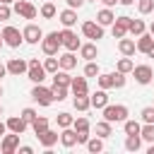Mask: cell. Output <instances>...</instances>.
<instances>
[{"label":"cell","instance_id":"6da1fadb","mask_svg":"<svg viewBox=\"0 0 154 154\" xmlns=\"http://www.w3.org/2000/svg\"><path fill=\"white\" fill-rule=\"evenodd\" d=\"M101 111H103V118L108 123H125L128 120V106H123V103H116V106L106 103Z\"/></svg>","mask_w":154,"mask_h":154},{"label":"cell","instance_id":"7a4b0ae2","mask_svg":"<svg viewBox=\"0 0 154 154\" xmlns=\"http://www.w3.org/2000/svg\"><path fill=\"white\" fill-rule=\"evenodd\" d=\"M63 46V38H60V31H51V34H43V41H41V51L46 55H58Z\"/></svg>","mask_w":154,"mask_h":154},{"label":"cell","instance_id":"3957f363","mask_svg":"<svg viewBox=\"0 0 154 154\" xmlns=\"http://www.w3.org/2000/svg\"><path fill=\"white\" fill-rule=\"evenodd\" d=\"M46 67H43V63H38V58H31L29 60V70H26V77L34 82V84H41L43 79H46Z\"/></svg>","mask_w":154,"mask_h":154},{"label":"cell","instance_id":"277c9868","mask_svg":"<svg viewBox=\"0 0 154 154\" xmlns=\"http://www.w3.org/2000/svg\"><path fill=\"white\" fill-rule=\"evenodd\" d=\"M31 99L38 103V106H51L55 99H53V89H48V87H43V84H36L34 89H31Z\"/></svg>","mask_w":154,"mask_h":154},{"label":"cell","instance_id":"5b68a950","mask_svg":"<svg viewBox=\"0 0 154 154\" xmlns=\"http://www.w3.org/2000/svg\"><path fill=\"white\" fill-rule=\"evenodd\" d=\"M2 38H5V46H10V48H19L22 46V41H24V34L17 29V26H5L2 29Z\"/></svg>","mask_w":154,"mask_h":154},{"label":"cell","instance_id":"8992f818","mask_svg":"<svg viewBox=\"0 0 154 154\" xmlns=\"http://www.w3.org/2000/svg\"><path fill=\"white\" fill-rule=\"evenodd\" d=\"M14 12L22 17V19H36L38 10L29 2V0H14Z\"/></svg>","mask_w":154,"mask_h":154},{"label":"cell","instance_id":"52a82bcc","mask_svg":"<svg viewBox=\"0 0 154 154\" xmlns=\"http://www.w3.org/2000/svg\"><path fill=\"white\" fill-rule=\"evenodd\" d=\"M130 22H132V17H128V14H120V17H116V22H113V38H123V36H128V31H130Z\"/></svg>","mask_w":154,"mask_h":154},{"label":"cell","instance_id":"ba28073f","mask_svg":"<svg viewBox=\"0 0 154 154\" xmlns=\"http://www.w3.org/2000/svg\"><path fill=\"white\" fill-rule=\"evenodd\" d=\"M82 34H84L87 38H91V41H99V38H103V26H101L99 22L87 19V22H82Z\"/></svg>","mask_w":154,"mask_h":154},{"label":"cell","instance_id":"9c48e42d","mask_svg":"<svg viewBox=\"0 0 154 154\" xmlns=\"http://www.w3.org/2000/svg\"><path fill=\"white\" fill-rule=\"evenodd\" d=\"M60 38H63V48H67V51H79V46H82V41L77 38V34L70 29V26H65L63 31H60Z\"/></svg>","mask_w":154,"mask_h":154},{"label":"cell","instance_id":"30bf717a","mask_svg":"<svg viewBox=\"0 0 154 154\" xmlns=\"http://www.w3.org/2000/svg\"><path fill=\"white\" fill-rule=\"evenodd\" d=\"M132 75H135V82L137 84H149L152 77H154V70L149 65H135L132 67Z\"/></svg>","mask_w":154,"mask_h":154},{"label":"cell","instance_id":"8fae6325","mask_svg":"<svg viewBox=\"0 0 154 154\" xmlns=\"http://www.w3.org/2000/svg\"><path fill=\"white\" fill-rule=\"evenodd\" d=\"M19 147V135L12 132V135H2V142H0V152L2 154H14Z\"/></svg>","mask_w":154,"mask_h":154},{"label":"cell","instance_id":"7c38bea8","mask_svg":"<svg viewBox=\"0 0 154 154\" xmlns=\"http://www.w3.org/2000/svg\"><path fill=\"white\" fill-rule=\"evenodd\" d=\"M22 34H24V41H26V43H41V41H43V31H41L36 24H26V26L22 29Z\"/></svg>","mask_w":154,"mask_h":154},{"label":"cell","instance_id":"4fadbf2b","mask_svg":"<svg viewBox=\"0 0 154 154\" xmlns=\"http://www.w3.org/2000/svg\"><path fill=\"white\" fill-rule=\"evenodd\" d=\"M26 70H29V60H22V58H12V60H7V75L19 77V75H24Z\"/></svg>","mask_w":154,"mask_h":154},{"label":"cell","instance_id":"5bb4252c","mask_svg":"<svg viewBox=\"0 0 154 154\" xmlns=\"http://www.w3.org/2000/svg\"><path fill=\"white\" fill-rule=\"evenodd\" d=\"M60 144L67 147V149L77 144V130H75L72 125H70V128H63V132H60Z\"/></svg>","mask_w":154,"mask_h":154},{"label":"cell","instance_id":"9a60e30c","mask_svg":"<svg viewBox=\"0 0 154 154\" xmlns=\"http://www.w3.org/2000/svg\"><path fill=\"white\" fill-rule=\"evenodd\" d=\"M26 120L22 118V116H12V118H7V130L10 132H17V135H22L24 130H26Z\"/></svg>","mask_w":154,"mask_h":154},{"label":"cell","instance_id":"2e32d148","mask_svg":"<svg viewBox=\"0 0 154 154\" xmlns=\"http://www.w3.org/2000/svg\"><path fill=\"white\" fill-rule=\"evenodd\" d=\"M79 55H82L84 60H96V58H99L96 41H91V43H82V46H79Z\"/></svg>","mask_w":154,"mask_h":154},{"label":"cell","instance_id":"e0dca14e","mask_svg":"<svg viewBox=\"0 0 154 154\" xmlns=\"http://www.w3.org/2000/svg\"><path fill=\"white\" fill-rule=\"evenodd\" d=\"M70 91H72V96H77V94H89V84H87V77H72Z\"/></svg>","mask_w":154,"mask_h":154},{"label":"cell","instance_id":"ac0fdd59","mask_svg":"<svg viewBox=\"0 0 154 154\" xmlns=\"http://www.w3.org/2000/svg\"><path fill=\"white\" fill-rule=\"evenodd\" d=\"M36 137H38V142H41V144H43L46 149H51V147H53V144H55V142L60 140V135H58L55 130H51V128H48L46 132H41V135H36Z\"/></svg>","mask_w":154,"mask_h":154},{"label":"cell","instance_id":"d6986e66","mask_svg":"<svg viewBox=\"0 0 154 154\" xmlns=\"http://www.w3.org/2000/svg\"><path fill=\"white\" fill-rule=\"evenodd\" d=\"M58 17H60V24H63V26H70V29H72V26L77 24V10H72V7L63 10Z\"/></svg>","mask_w":154,"mask_h":154},{"label":"cell","instance_id":"ffe728a7","mask_svg":"<svg viewBox=\"0 0 154 154\" xmlns=\"http://www.w3.org/2000/svg\"><path fill=\"white\" fill-rule=\"evenodd\" d=\"M96 22H99L101 26H113L116 14L111 12V7H103V10H99V12H96Z\"/></svg>","mask_w":154,"mask_h":154},{"label":"cell","instance_id":"44dd1931","mask_svg":"<svg viewBox=\"0 0 154 154\" xmlns=\"http://www.w3.org/2000/svg\"><path fill=\"white\" fill-rule=\"evenodd\" d=\"M118 51L123 53V55H135V51H137V41H132V38H118Z\"/></svg>","mask_w":154,"mask_h":154},{"label":"cell","instance_id":"7402d4cb","mask_svg":"<svg viewBox=\"0 0 154 154\" xmlns=\"http://www.w3.org/2000/svg\"><path fill=\"white\" fill-rule=\"evenodd\" d=\"M58 58H60V70H75L77 67V55L72 51H67V53H63Z\"/></svg>","mask_w":154,"mask_h":154},{"label":"cell","instance_id":"603a6c76","mask_svg":"<svg viewBox=\"0 0 154 154\" xmlns=\"http://www.w3.org/2000/svg\"><path fill=\"white\" fill-rule=\"evenodd\" d=\"M89 99H91V108H103V106L108 103V94H106V89H101V87H99V91H94Z\"/></svg>","mask_w":154,"mask_h":154},{"label":"cell","instance_id":"cb8c5ba5","mask_svg":"<svg viewBox=\"0 0 154 154\" xmlns=\"http://www.w3.org/2000/svg\"><path fill=\"white\" fill-rule=\"evenodd\" d=\"M152 46H154V36H152V34H147V31H144V34H140V36H137V51H140V53H144V55H147V51H149Z\"/></svg>","mask_w":154,"mask_h":154},{"label":"cell","instance_id":"d4e9b609","mask_svg":"<svg viewBox=\"0 0 154 154\" xmlns=\"http://www.w3.org/2000/svg\"><path fill=\"white\" fill-rule=\"evenodd\" d=\"M72 106L77 111H89L91 108V99L87 94H77V96H72Z\"/></svg>","mask_w":154,"mask_h":154},{"label":"cell","instance_id":"484cf974","mask_svg":"<svg viewBox=\"0 0 154 154\" xmlns=\"http://www.w3.org/2000/svg\"><path fill=\"white\" fill-rule=\"evenodd\" d=\"M53 84H63V87H70V84H72L70 70H58V72H53Z\"/></svg>","mask_w":154,"mask_h":154},{"label":"cell","instance_id":"4316f807","mask_svg":"<svg viewBox=\"0 0 154 154\" xmlns=\"http://www.w3.org/2000/svg\"><path fill=\"white\" fill-rule=\"evenodd\" d=\"M111 125H113V123H108V120L103 118V120H99V123H96V128H94V130H96V135H99V137H103V140H106V137H111V135H113V128H111Z\"/></svg>","mask_w":154,"mask_h":154},{"label":"cell","instance_id":"83f0119b","mask_svg":"<svg viewBox=\"0 0 154 154\" xmlns=\"http://www.w3.org/2000/svg\"><path fill=\"white\" fill-rule=\"evenodd\" d=\"M38 12H41V17H43V19H53V17L58 14V10H55L53 0H46V2L41 5V10H38Z\"/></svg>","mask_w":154,"mask_h":154},{"label":"cell","instance_id":"f1b7e54d","mask_svg":"<svg viewBox=\"0 0 154 154\" xmlns=\"http://www.w3.org/2000/svg\"><path fill=\"white\" fill-rule=\"evenodd\" d=\"M96 82H99V87L101 89H113V72H99V77H96Z\"/></svg>","mask_w":154,"mask_h":154},{"label":"cell","instance_id":"f546056e","mask_svg":"<svg viewBox=\"0 0 154 154\" xmlns=\"http://www.w3.org/2000/svg\"><path fill=\"white\" fill-rule=\"evenodd\" d=\"M43 67H46V72H48V75L58 72V70H60V58H55V55H48V58L43 60Z\"/></svg>","mask_w":154,"mask_h":154},{"label":"cell","instance_id":"4dcf8cb0","mask_svg":"<svg viewBox=\"0 0 154 154\" xmlns=\"http://www.w3.org/2000/svg\"><path fill=\"white\" fill-rule=\"evenodd\" d=\"M132 67H135V63L130 60V55H123V58L118 60V65H116V70H118V72H123V75L132 72Z\"/></svg>","mask_w":154,"mask_h":154},{"label":"cell","instance_id":"1f68e13d","mask_svg":"<svg viewBox=\"0 0 154 154\" xmlns=\"http://www.w3.org/2000/svg\"><path fill=\"white\" fill-rule=\"evenodd\" d=\"M140 147H142V137L140 135H128L125 137V149L128 152H137Z\"/></svg>","mask_w":154,"mask_h":154},{"label":"cell","instance_id":"d6a6232c","mask_svg":"<svg viewBox=\"0 0 154 154\" xmlns=\"http://www.w3.org/2000/svg\"><path fill=\"white\" fill-rule=\"evenodd\" d=\"M87 149L91 152V154H99V152H103V137H89V142H87Z\"/></svg>","mask_w":154,"mask_h":154},{"label":"cell","instance_id":"836d02e7","mask_svg":"<svg viewBox=\"0 0 154 154\" xmlns=\"http://www.w3.org/2000/svg\"><path fill=\"white\" fill-rule=\"evenodd\" d=\"M31 130H34L36 135L46 132V130H48V118H41V116H36V118H34V123H31Z\"/></svg>","mask_w":154,"mask_h":154},{"label":"cell","instance_id":"e575fe53","mask_svg":"<svg viewBox=\"0 0 154 154\" xmlns=\"http://www.w3.org/2000/svg\"><path fill=\"white\" fill-rule=\"evenodd\" d=\"M140 137L144 140V142H154V123H144L142 125V130H140Z\"/></svg>","mask_w":154,"mask_h":154},{"label":"cell","instance_id":"d590c367","mask_svg":"<svg viewBox=\"0 0 154 154\" xmlns=\"http://www.w3.org/2000/svg\"><path fill=\"white\" fill-rule=\"evenodd\" d=\"M144 31H147V24H144L142 19H132V22H130V31H128V34L140 36V34H144Z\"/></svg>","mask_w":154,"mask_h":154},{"label":"cell","instance_id":"8d00e7d4","mask_svg":"<svg viewBox=\"0 0 154 154\" xmlns=\"http://www.w3.org/2000/svg\"><path fill=\"white\" fill-rule=\"evenodd\" d=\"M55 123H58V128L63 130V128H70V125L75 123V118H72L70 113H65V111H63V113H58V116H55Z\"/></svg>","mask_w":154,"mask_h":154},{"label":"cell","instance_id":"74e56055","mask_svg":"<svg viewBox=\"0 0 154 154\" xmlns=\"http://www.w3.org/2000/svg\"><path fill=\"white\" fill-rule=\"evenodd\" d=\"M99 72H101L99 63H94V60H87V65H84V77H99Z\"/></svg>","mask_w":154,"mask_h":154},{"label":"cell","instance_id":"f35d334b","mask_svg":"<svg viewBox=\"0 0 154 154\" xmlns=\"http://www.w3.org/2000/svg\"><path fill=\"white\" fill-rule=\"evenodd\" d=\"M51 89H53V99H55V101H65V99H67V89H70V87H63V84H53Z\"/></svg>","mask_w":154,"mask_h":154},{"label":"cell","instance_id":"ab89813d","mask_svg":"<svg viewBox=\"0 0 154 154\" xmlns=\"http://www.w3.org/2000/svg\"><path fill=\"white\" fill-rule=\"evenodd\" d=\"M123 130H125V135H140L142 125H140L137 120H125V123H123Z\"/></svg>","mask_w":154,"mask_h":154},{"label":"cell","instance_id":"60d3db41","mask_svg":"<svg viewBox=\"0 0 154 154\" xmlns=\"http://www.w3.org/2000/svg\"><path fill=\"white\" fill-rule=\"evenodd\" d=\"M72 128H75L77 132H89V128H91V125H89V120H87L84 116H79V118H75Z\"/></svg>","mask_w":154,"mask_h":154},{"label":"cell","instance_id":"b9f144b4","mask_svg":"<svg viewBox=\"0 0 154 154\" xmlns=\"http://www.w3.org/2000/svg\"><path fill=\"white\" fill-rule=\"evenodd\" d=\"M137 10H140V14L154 12V0H137Z\"/></svg>","mask_w":154,"mask_h":154},{"label":"cell","instance_id":"7bdbcfd3","mask_svg":"<svg viewBox=\"0 0 154 154\" xmlns=\"http://www.w3.org/2000/svg\"><path fill=\"white\" fill-rule=\"evenodd\" d=\"M140 116H142V120H144V123H154V106H144Z\"/></svg>","mask_w":154,"mask_h":154},{"label":"cell","instance_id":"ee69618b","mask_svg":"<svg viewBox=\"0 0 154 154\" xmlns=\"http://www.w3.org/2000/svg\"><path fill=\"white\" fill-rule=\"evenodd\" d=\"M113 87L116 89H123L125 87V75L123 72H113Z\"/></svg>","mask_w":154,"mask_h":154},{"label":"cell","instance_id":"f6af8a7d","mask_svg":"<svg viewBox=\"0 0 154 154\" xmlns=\"http://www.w3.org/2000/svg\"><path fill=\"white\" fill-rule=\"evenodd\" d=\"M19 116H22V118H24V120H26V123L31 125V123H34V118H36V111H34V108H24V111H22Z\"/></svg>","mask_w":154,"mask_h":154},{"label":"cell","instance_id":"bcb514c9","mask_svg":"<svg viewBox=\"0 0 154 154\" xmlns=\"http://www.w3.org/2000/svg\"><path fill=\"white\" fill-rule=\"evenodd\" d=\"M10 14H12V10H10V5H5V2H0V22H7V19H10Z\"/></svg>","mask_w":154,"mask_h":154},{"label":"cell","instance_id":"7dc6e473","mask_svg":"<svg viewBox=\"0 0 154 154\" xmlns=\"http://www.w3.org/2000/svg\"><path fill=\"white\" fill-rule=\"evenodd\" d=\"M65 2H67V7H72V10H79V7H82L87 0H65Z\"/></svg>","mask_w":154,"mask_h":154},{"label":"cell","instance_id":"c3c4849f","mask_svg":"<svg viewBox=\"0 0 154 154\" xmlns=\"http://www.w3.org/2000/svg\"><path fill=\"white\" fill-rule=\"evenodd\" d=\"M89 142V132H77V144H87Z\"/></svg>","mask_w":154,"mask_h":154},{"label":"cell","instance_id":"681fc988","mask_svg":"<svg viewBox=\"0 0 154 154\" xmlns=\"http://www.w3.org/2000/svg\"><path fill=\"white\" fill-rule=\"evenodd\" d=\"M17 152H19V154H31L34 149H31L29 144H22V147H17Z\"/></svg>","mask_w":154,"mask_h":154},{"label":"cell","instance_id":"f907efd6","mask_svg":"<svg viewBox=\"0 0 154 154\" xmlns=\"http://www.w3.org/2000/svg\"><path fill=\"white\" fill-rule=\"evenodd\" d=\"M101 2H103V7H113V5H118L120 0H101Z\"/></svg>","mask_w":154,"mask_h":154},{"label":"cell","instance_id":"816d5d0a","mask_svg":"<svg viewBox=\"0 0 154 154\" xmlns=\"http://www.w3.org/2000/svg\"><path fill=\"white\" fill-rule=\"evenodd\" d=\"M5 132H7V123H2V120H0V140H2V135H5Z\"/></svg>","mask_w":154,"mask_h":154},{"label":"cell","instance_id":"f5cc1de1","mask_svg":"<svg viewBox=\"0 0 154 154\" xmlns=\"http://www.w3.org/2000/svg\"><path fill=\"white\" fill-rule=\"evenodd\" d=\"M5 75H7V65H0V79H2Z\"/></svg>","mask_w":154,"mask_h":154},{"label":"cell","instance_id":"db71d44e","mask_svg":"<svg viewBox=\"0 0 154 154\" xmlns=\"http://www.w3.org/2000/svg\"><path fill=\"white\" fill-rule=\"evenodd\" d=\"M120 5H135V0H120Z\"/></svg>","mask_w":154,"mask_h":154},{"label":"cell","instance_id":"11a10c76","mask_svg":"<svg viewBox=\"0 0 154 154\" xmlns=\"http://www.w3.org/2000/svg\"><path fill=\"white\" fill-rule=\"evenodd\" d=\"M147 55H149V58H154V46H152V48L147 51Z\"/></svg>","mask_w":154,"mask_h":154},{"label":"cell","instance_id":"9f6ffc18","mask_svg":"<svg viewBox=\"0 0 154 154\" xmlns=\"http://www.w3.org/2000/svg\"><path fill=\"white\" fill-rule=\"evenodd\" d=\"M149 34H152V36H154V22H152V24H149Z\"/></svg>","mask_w":154,"mask_h":154},{"label":"cell","instance_id":"6f0895ef","mask_svg":"<svg viewBox=\"0 0 154 154\" xmlns=\"http://www.w3.org/2000/svg\"><path fill=\"white\" fill-rule=\"evenodd\" d=\"M0 2H5V5H12V2H14V0H0Z\"/></svg>","mask_w":154,"mask_h":154},{"label":"cell","instance_id":"680465c9","mask_svg":"<svg viewBox=\"0 0 154 154\" xmlns=\"http://www.w3.org/2000/svg\"><path fill=\"white\" fill-rule=\"evenodd\" d=\"M2 46H5V38H2V34H0V48H2Z\"/></svg>","mask_w":154,"mask_h":154},{"label":"cell","instance_id":"91938a15","mask_svg":"<svg viewBox=\"0 0 154 154\" xmlns=\"http://www.w3.org/2000/svg\"><path fill=\"white\" fill-rule=\"evenodd\" d=\"M149 154H154V142H152V147H149Z\"/></svg>","mask_w":154,"mask_h":154},{"label":"cell","instance_id":"94428289","mask_svg":"<svg viewBox=\"0 0 154 154\" xmlns=\"http://www.w3.org/2000/svg\"><path fill=\"white\" fill-rule=\"evenodd\" d=\"M0 116H2V106H0Z\"/></svg>","mask_w":154,"mask_h":154},{"label":"cell","instance_id":"6125c7cd","mask_svg":"<svg viewBox=\"0 0 154 154\" xmlns=\"http://www.w3.org/2000/svg\"><path fill=\"white\" fill-rule=\"evenodd\" d=\"M0 96H2V87H0Z\"/></svg>","mask_w":154,"mask_h":154},{"label":"cell","instance_id":"be15d7a7","mask_svg":"<svg viewBox=\"0 0 154 154\" xmlns=\"http://www.w3.org/2000/svg\"><path fill=\"white\" fill-rule=\"evenodd\" d=\"M152 106H154V103H152Z\"/></svg>","mask_w":154,"mask_h":154}]
</instances>
